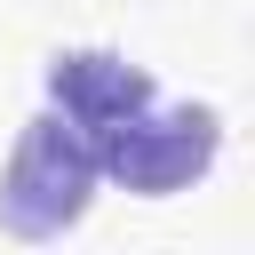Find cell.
Masks as SVG:
<instances>
[{
  "mask_svg": "<svg viewBox=\"0 0 255 255\" xmlns=\"http://www.w3.org/2000/svg\"><path fill=\"white\" fill-rule=\"evenodd\" d=\"M96 175H104V167H96V143L72 135L56 112H40V120L24 128L8 175H0V223H8L16 239H56L64 223H80Z\"/></svg>",
  "mask_w": 255,
  "mask_h": 255,
  "instance_id": "1",
  "label": "cell"
},
{
  "mask_svg": "<svg viewBox=\"0 0 255 255\" xmlns=\"http://www.w3.org/2000/svg\"><path fill=\"white\" fill-rule=\"evenodd\" d=\"M215 151H223V120L207 112V104H143L104 151H96V167L120 183V191H143V199H175V191H191L207 167H215Z\"/></svg>",
  "mask_w": 255,
  "mask_h": 255,
  "instance_id": "2",
  "label": "cell"
},
{
  "mask_svg": "<svg viewBox=\"0 0 255 255\" xmlns=\"http://www.w3.org/2000/svg\"><path fill=\"white\" fill-rule=\"evenodd\" d=\"M151 104V80L128 64V56H104V48H72V56H56L48 64V112L72 128V135H88L96 151L135 120Z\"/></svg>",
  "mask_w": 255,
  "mask_h": 255,
  "instance_id": "3",
  "label": "cell"
}]
</instances>
